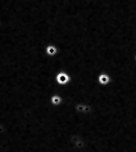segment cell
<instances>
[{
	"mask_svg": "<svg viewBox=\"0 0 136 152\" xmlns=\"http://www.w3.org/2000/svg\"><path fill=\"white\" fill-rule=\"evenodd\" d=\"M57 80L59 81L60 83H64V82H66V81L68 80V76L66 75L65 73H60L59 75H58V77H57Z\"/></svg>",
	"mask_w": 136,
	"mask_h": 152,
	"instance_id": "6da1fadb",
	"label": "cell"
},
{
	"mask_svg": "<svg viewBox=\"0 0 136 152\" xmlns=\"http://www.w3.org/2000/svg\"><path fill=\"white\" fill-rule=\"evenodd\" d=\"M47 53H48L49 55L56 54V49L54 48L53 46H48V47H47Z\"/></svg>",
	"mask_w": 136,
	"mask_h": 152,
	"instance_id": "7a4b0ae2",
	"label": "cell"
},
{
	"mask_svg": "<svg viewBox=\"0 0 136 152\" xmlns=\"http://www.w3.org/2000/svg\"><path fill=\"white\" fill-rule=\"evenodd\" d=\"M53 102H54V104H59L60 102V100H59V98H53Z\"/></svg>",
	"mask_w": 136,
	"mask_h": 152,
	"instance_id": "3957f363",
	"label": "cell"
}]
</instances>
